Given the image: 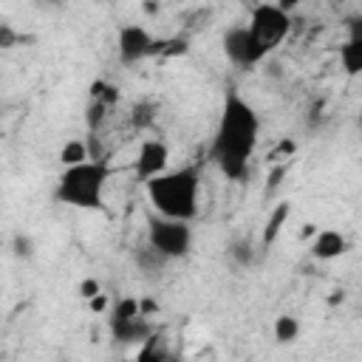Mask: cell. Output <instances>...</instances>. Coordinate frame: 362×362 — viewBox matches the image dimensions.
Segmentation results:
<instances>
[{
    "label": "cell",
    "mask_w": 362,
    "mask_h": 362,
    "mask_svg": "<svg viewBox=\"0 0 362 362\" xmlns=\"http://www.w3.org/2000/svg\"><path fill=\"white\" fill-rule=\"evenodd\" d=\"M257 141H260L257 110L238 90H226L206 153L209 161L221 170L226 181H243L249 173V161L257 150Z\"/></svg>",
    "instance_id": "cell-1"
},
{
    "label": "cell",
    "mask_w": 362,
    "mask_h": 362,
    "mask_svg": "<svg viewBox=\"0 0 362 362\" xmlns=\"http://www.w3.org/2000/svg\"><path fill=\"white\" fill-rule=\"evenodd\" d=\"M257 252H260V246H255L249 238H235V240H229V246H226L229 260H232L235 266H240V269H249V266L257 260Z\"/></svg>",
    "instance_id": "cell-13"
},
{
    "label": "cell",
    "mask_w": 362,
    "mask_h": 362,
    "mask_svg": "<svg viewBox=\"0 0 362 362\" xmlns=\"http://www.w3.org/2000/svg\"><path fill=\"white\" fill-rule=\"evenodd\" d=\"M164 170H170V144L164 139H144L136 150V161H133V175L136 181L147 184L150 178L161 175Z\"/></svg>",
    "instance_id": "cell-9"
},
{
    "label": "cell",
    "mask_w": 362,
    "mask_h": 362,
    "mask_svg": "<svg viewBox=\"0 0 362 362\" xmlns=\"http://www.w3.org/2000/svg\"><path fill=\"white\" fill-rule=\"evenodd\" d=\"M288 170H291V161H274V164H272V170H269V175H266V195H272V192L283 184V178H286Z\"/></svg>",
    "instance_id": "cell-22"
},
{
    "label": "cell",
    "mask_w": 362,
    "mask_h": 362,
    "mask_svg": "<svg viewBox=\"0 0 362 362\" xmlns=\"http://www.w3.org/2000/svg\"><path fill=\"white\" fill-rule=\"evenodd\" d=\"M161 51H164V37H153L139 23H127L116 34V54L122 65H139L144 59H158Z\"/></svg>",
    "instance_id": "cell-7"
},
{
    "label": "cell",
    "mask_w": 362,
    "mask_h": 362,
    "mask_svg": "<svg viewBox=\"0 0 362 362\" xmlns=\"http://www.w3.org/2000/svg\"><path fill=\"white\" fill-rule=\"evenodd\" d=\"M249 31L255 34V40L260 42V48L266 54H272L274 48H280L291 28H294V20H291V11H286L277 0H266V3H257L252 11H249Z\"/></svg>",
    "instance_id": "cell-4"
},
{
    "label": "cell",
    "mask_w": 362,
    "mask_h": 362,
    "mask_svg": "<svg viewBox=\"0 0 362 362\" xmlns=\"http://www.w3.org/2000/svg\"><path fill=\"white\" fill-rule=\"evenodd\" d=\"M113 175V167L107 158H88L74 167H62L54 187V201L74 209H105V187Z\"/></svg>",
    "instance_id": "cell-3"
},
{
    "label": "cell",
    "mask_w": 362,
    "mask_h": 362,
    "mask_svg": "<svg viewBox=\"0 0 362 362\" xmlns=\"http://www.w3.org/2000/svg\"><path fill=\"white\" fill-rule=\"evenodd\" d=\"M88 96H90V99H99V102H105V105H110V107H116L119 99H122V90H119V85H113V82H107V79H93L90 88H88Z\"/></svg>",
    "instance_id": "cell-20"
},
{
    "label": "cell",
    "mask_w": 362,
    "mask_h": 362,
    "mask_svg": "<svg viewBox=\"0 0 362 362\" xmlns=\"http://www.w3.org/2000/svg\"><path fill=\"white\" fill-rule=\"evenodd\" d=\"M170 356V351H167V339H164V334H158V328L139 345V351H136V359H141V362H158V359H167Z\"/></svg>",
    "instance_id": "cell-15"
},
{
    "label": "cell",
    "mask_w": 362,
    "mask_h": 362,
    "mask_svg": "<svg viewBox=\"0 0 362 362\" xmlns=\"http://www.w3.org/2000/svg\"><path fill=\"white\" fill-rule=\"evenodd\" d=\"M85 141H88V153H90V158H107V153H105V144H102V136H99V133H90V130H88Z\"/></svg>",
    "instance_id": "cell-25"
},
{
    "label": "cell",
    "mask_w": 362,
    "mask_h": 362,
    "mask_svg": "<svg viewBox=\"0 0 362 362\" xmlns=\"http://www.w3.org/2000/svg\"><path fill=\"white\" fill-rule=\"evenodd\" d=\"M192 226L189 221H178V218H167V215H147V243L156 246L164 257L170 260H181L189 255L192 249Z\"/></svg>",
    "instance_id": "cell-6"
},
{
    "label": "cell",
    "mask_w": 362,
    "mask_h": 362,
    "mask_svg": "<svg viewBox=\"0 0 362 362\" xmlns=\"http://www.w3.org/2000/svg\"><path fill=\"white\" fill-rule=\"evenodd\" d=\"M156 116H158V105L144 99V102H136V105H133V110H130V124H133L136 130H147V127L156 124Z\"/></svg>",
    "instance_id": "cell-19"
},
{
    "label": "cell",
    "mask_w": 362,
    "mask_h": 362,
    "mask_svg": "<svg viewBox=\"0 0 362 362\" xmlns=\"http://www.w3.org/2000/svg\"><path fill=\"white\" fill-rule=\"evenodd\" d=\"M76 291H79V297H82V300H90V297H96V294L102 291V286H99V280H96V277H85V280L79 283V288H76Z\"/></svg>",
    "instance_id": "cell-26"
},
{
    "label": "cell",
    "mask_w": 362,
    "mask_h": 362,
    "mask_svg": "<svg viewBox=\"0 0 362 362\" xmlns=\"http://www.w3.org/2000/svg\"><path fill=\"white\" fill-rule=\"evenodd\" d=\"M14 255L17 257H28L31 255V238L28 235H14Z\"/></svg>",
    "instance_id": "cell-28"
},
{
    "label": "cell",
    "mask_w": 362,
    "mask_h": 362,
    "mask_svg": "<svg viewBox=\"0 0 362 362\" xmlns=\"http://www.w3.org/2000/svg\"><path fill=\"white\" fill-rule=\"evenodd\" d=\"M189 54V40L187 37H164V51H161V59H173V57H184Z\"/></svg>",
    "instance_id": "cell-21"
},
{
    "label": "cell",
    "mask_w": 362,
    "mask_h": 362,
    "mask_svg": "<svg viewBox=\"0 0 362 362\" xmlns=\"http://www.w3.org/2000/svg\"><path fill=\"white\" fill-rule=\"evenodd\" d=\"M288 215H291V204L288 201H277L274 206H272V212H269V218H266V223H263V232H260V252H269L272 249V243L280 238V232H283V226L288 223Z\"/></svg>",
    "instance_id": "cell-11"
},
{
    "label": "cell",
    "mask_w": 362,
    "mask_h": 362,
    "mask_svg": "<svg viewBox=\"0 0 362 362\" xmlns=\"http://www.w3.org/2000/svg\"><path fill=\"white\" fill-rule=\"evenodd\" d=\"M348 252V238L339 232V229H320L311 240V257L314 260H337Z\"/></svg>",
    "instance_id": "cell-10"
},
{
    "label": "cell",
    "mask_w": 362,
    "mask_h": 362,
    "mask_svg": "<svg viewBox=\"0 0 362 362\" xmlns=\"http://www.w3.org/2000/svg\"><path fill=\"white\" fill-rule=\"evenodd\" d=\"M88 305H90V311H96V314H102V311H107V294H96V297H90L88 300Z\"/></svg>",
    "instance_id": "cell-29"
},
{
    "label": "cell",
    "mask_w": 362,
    "mask_h": 362,
    "mask_svg": "<svg viewBox=\"0 0 362 362\" xmlns=\"http://www.w3.org/2000/svg\"><path fill=\"white\" fill-rule=\"evenodd\" d=\"M139 303H141V311H144L147 317H153V314L158 311V303H156V300H150V297H139Z\"/></svg>",
    "instance_id": "cell-30"
},
{
    "label": "cell",
    "mask_w": 362,
    "mask_h": 362,
    "mask_svg": "<svg viewBox=\"0 0 362 362\" xmlns=\"http://www.w3.org/2000/svg\"><path fill=\"white\" fill-rule=\"evenodd\" d=\"M48 3H59V0H48Z\"/></svg>",
    "instance_id": "cell-32"
},
{
    "label": "cell",
    "mask_w": 362,
    "mask_h": 362,
    "mask_svg": "<svg viewBox=\"0 0 362 362\" xmlns=\"http://www.w3.org/2000/svg\"><path fill=\"white\" fill-rule=\"evenodd\" d=\"M25 40V34H20V31H14L8 23H3L0 25V48H14L17 42H23Z\"/></svg>",
    "instance_id": "cell-24"
},
{
    "label": "cell",
    "mask_w": 362,
    "mask_h": 362,
    "mask_svg": "<svg viewBox=\"0 0 362 362\" xmlns=\"http://www.w3.org/2000/svg\"><path fill=\"white\" fill-rule=\"evenodd\" d=\"M345 31H348L351 40H359V42H362V14L345 17Z\"/></svg>",
    "instance_id": "cell-27"
},
{
    "label": "cell",
    "mask_w": 362,
    "mask_h": 362,
    "mask_svg": "<svg viewBox=\"0 0 362 362\" xmlns=\"http://www.w3.org/2000/svg\"><path fill=\"white\" fill-rule=\"evenodd\" d=\"M339 65L345 71V76H359L362 74V42L359 40H345L339 45Z\"/></svg>",
    "instance_id": "cell-14"
},
{
    "label": "cell",
    "mask_w": 362,
    "mask_h": 362,
    "mask_svg": "<svg viewBox=\"0 0 362 362\" xmlns=\"http://www.w3.org/2000/svg\"><path fill=\"white\" fill-rule=\"evenodd\" d=\"M144 192L153 212L192 223L201 212V170L195 164L164 170L144 184Z\"/></svg>",
    "instance_id": "cell-2"
},
{
    "label": "cell",
    "mask_w": 362,
    "mask_h": 362,
    "mask_svg": "<svg viewBox=\"0 0 362 362\" xmlns=\"http://www.w3.org/2000/svg\"><path fill=\"white\" fill-rule=\"evenodd\" d=\"M113 110H116V107H110V105H105V102L88 96V105H85V124H88V130H90V133H99L102 124L107 122V116H110Z\"/></svg>",
    "instance_id": "cell-18"
},
{
    "label": "cell",
    "mask_w": 362,
    "mask_h": 362,
    "mask_svg": "<svg viewBox=\"0 0 362 362\" xmlns=\"http://www.w3.org/2000/svg\"><path fill=\"white\" fill-rule=\"evenodd\" d=\"M277 3H280V6L286 8V11H294V8H300V6L305 3V0H277Z\"/></svg>",
    "instance_id": "cell-31"
},
{
    "label": "cell",
    "mask_w": 362,
    "mask_h": 362,
    "mask_svg": "<svg viewBox=\"0 0 362 362\" xmlns=\"http://www.w3.org/2000/svg\"><path fill=\"white\" fill-rule=\"evenodd\" d=\"M272 334H274V339L280 345H288V342H294L300 337V320L291 317V314H280L272 322Z\"/></svg>",
    "instance_id": "cell-17"
},
{
    "label": "cell",
    "mask_w": 362,
    "mask_h": 362,
    "mask_svg": "<svg viewBox=\"0 0 362 362\" xmlns=\"http://www.w3.org/2000/svg\"><path fill=\"white\" fill-rule=\"evenodd\" d=\"M59 164L62 167H74V164H82V161H88L90 158V153H88V141L85 139H68L62 147H59Z\"/></svg>",
    "instance_id": "cell-16"
},
{
    "label": "cell",
    "mask_w": 362,
    "mask_h": 362,
    "mask_svg": "<svg viewBox=\"0 0 362 362\" xmlns=\"http://www.w3.org/2000/svg\"><path fill=\"white\" fill-rule=\"evenodd\" d=\"M359 124H362V116H359Z\"/></svg>",
    "instance_id": "cell-33"
},
{
    "label": "cell",
    "mask_w": 362,
    "mask_h": 362,
    "mask_svg": "<svg viewBox=\"0 0 362 362\" xmlns=\"http://www.w3.org/2000/svg\"><path fill=\"white\" fill-rule=\"evenodd\" d=\"M223 54H226V59H229L235 68H240V71H249V68L260 65V62L269 57V54L260 48V42L255 40V34L249 31L246 23L226 28V34H223Z\"/></svg>",
    "instance_id": "cell-8"
},
{
    "label": "cell",
    "mask_w": 362,
    "mask_h": 362,
    "mask_svg": "<svg viewBox=\"0 0 362 362\" xmlns=\"http://www.w3.org/2000/svg\"><path fill=\"white\" fill-rule=\"evenodd\" d=\"M294 150H297V144L291 139H280L272 147V153H269V164H274V161H294Z\"/></svg>",
    "instance_id": "cell-23"
},
{
    "label": "cell",
    "mask_w": 362,
    "mask_h": 362,
    "mask_svg": "<svg viewBox=\"0 0 362 362\" xmlns=\"http://www.w3.org/2000/svg\"><path fill=\"white\" fill-rule=\"evenodd\" d=\"M107 325H110V337L119 342V345H141L153 331V320L141 311V303L139 297H119L113 305H110V317H107Z\"/></svg>",
    "instance_id": "cell-5"
},
{
    "label": "cell",
    "mask_w": 362,
    "mask_h": 362,
    "mask_svg": "<svg viewBox=\"0 0 362 362\" xmlns=\"http://www.w3.org/2000/svg\"><path fill=\"white\" fill-rule=\"evenodd\" d=\"M133 260H136V266H139L144 274H161V269L170 263V257H164V255H161L156 246H150V243L136 246Z\"/></svg>",
    "instance_id": "cell-12"
}]
</instances>
